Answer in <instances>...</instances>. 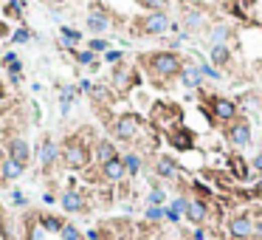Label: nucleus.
Here are the masks:
<instances>
[{"mask_svg":"<svg viewBox=\"0 0 262 240\" xmlns=\"http://www.w3.org/2000/svg\"><path fill=\"white\" fill-rule=\"evenodd\" d=\"M141 63L147 65L149 77L158 82H169V79L181 77V68H184V59L175 51H152V54L141 56Z\"/></svg>","mask_w":262,"mask_h":240,"instance_id":"obj_1","label":"nucleus"},{"mask_svg":"<svg viewBox=\"0 0 262 240\" xmlns=\"http://www.w3.org/2000/svg\"><path fill=\"white\" fill-rule=\"evenodd\" d=\"M59 158H62L65 167L79 169V167H85V164L91 161V150H88L79 139H71V141H65L62 147H59Z\"/></svg>","mask_w":262,"mask_h":240,"instance_id":"obj_2","label":"nucleus"},{"mask_svg":"<svg viewBox=\"0 0 262 240\" xmlns=\"http://www.w3.org/2000/svg\"><path fill=\"white\" fill-rule=\"evenodd\" d=\"M138 28H141V34H147V37L166 34V31L172 28L169 14L166 12H149V14H144L141 20H138Z\"/></svg>","mask_w":262,"mask_h":240,"instance_id":"obj_3","label":"nucleus"},{"mask_svg":"<svg viewBox=\"0 0 262 240\" xmlns=\"http://www.w3.org/2000/svg\"><path fill=\"white\" fill-rule=\"evenodd\" d=\"M209 107H212V119L217 122H228L231 125V122L240 119V105L226 96H209Z\"/></svg>","mask_w":262,"mask_h":240,"instance_id":"obj_4","label":"nucleus"},{"mask_svg":"<svg viewBox=\"0 0 262 240\" xmlns=\"http://www.w3.org/2000/svg\"><path fill=\"white\" fill-rule=\"evenodd\" d=\"M138 130H141V116H135V113H121L113 122V136L121 141H133Z\"/></svg>","mask_w":262,"mask_h":240,"instance_id":"obj_5","label":"nucleus"},{"mask_svg":"<svg viewBox=\"0 0 262 240\" xmlns=\"http://www.w3.org/2000/svg\"><path fill=\"white\" fill-rule=\"evenodd\" d=\"M226 136H228V141H231V147L242 150V147H248V144H251V125H248V122L240 116L237 122H231V125H228Z\"/></svg>","mask_w":262,"mask_h":240,"instance_id":"obj_6","label":"nucleus"},{"mask_svg":"<svg viewBox=\"0 0 262 240\" xmlns=\"http://www.w3.org/2000/svg\"><path fill=\"white\" fill-rule=\"evenodd\" d=\"M254 220L248 218V215H237V218H231V223H228V234H231L234 240H248L254 237Z\"/></svg>","mask_w":262,"mask_h":240,"instance_id":"obj_7","label":"nucleus"},{"mask_svg":"<svg viewBox=\"0 0 262 240\" xmlns=\"http://www.w3.org/2000/svg\"><path fill=\"white\" fill-rule=\"evenodd\" d=\"M88 28H91V34H107L110 31V17L102 6H93L91 14H88Z\"/></svg>","mask_w":262,"mask_h":240,"instance_id":"obj_8","label":"nucleus"},{"mask_svg":"<svg viewBox=\"0 0 262 240\" xmlns=\"http://www.w3.org/2000/svg\"><path fill=\"white\" fill-rule=\"evenodd\" d=\"M178 172H181V167H178V161L172 158V155H158L155 158V175L163 178V181H175Z\"/></svg>","mask_w":262,"mask_h":240,"instance_id":"obj_9","label":"nucleus"},{"mask_svg":"<svg viewBox=\"0 0 262 240\" xmlns=\"http://www.w3.org/2000/svg\"><path fill=\"white\" fill-rule=\"evenodd\" d=\"M113 158H119V153H116V144L110 139H99L93 144V161L99 164V167L107 161H113Z\"/></svg>","mask_w":262,"mask_h":240,"instance_id":"obj_10","label":"nucleus"},{"mask_svg":"<svg viewBox=\"0 0 262 240\" xmlns=\"http://www.w3.org/2000/svg\"><path fill=\"white\" fill-rule=\"evenodd\" d=\"M99 175L105 178V181H110V184H119L121 178L127 175V169H124V161H121V155H119V158H113V161L102 164V167H99Z\"/></svg>","mask_w":262,"mask_h":240,"instance_id":"obj_11","label":"nucleus"},{"mask_svg":"<svg viewBox=\"0 0 262 240\" xmlns=\"http://www.w3.org/2000/svg\"><path fill=\"white\" fill-rule=\"evenodd\" d=\"M186 220L192 223H203L209 218V204H206V198H189V206H186Z\"/></svg>","mask_w":262,"mask_h":240,"instance_id":"obj_12","label":"nucleus"},{"mask_svg":"<svg viewBox=\"0 0 262 240\" xmlns=\"http://www.w3.org/2000/svg\"><path fill=\"white\" fill-rule=\"evenodd\" d=\"M9 158H15L17 164H26L31 161V147H29V141L26 139H12L9 141Z\"/></svg>","mask_w":262,"mask_h":240,"instance_id":"obj_13","label":"nucleus"},{"mask_svg":"<svg viewBox=\"0 0 262 240\" xmlns=\"http://www.w3.org/2000/svg\"><path fill=\"white\" fill-rule=\"evenodd\" d=\"M59 204L68 215H79V212H85V198L79 195L76 190H65L62 198H59Z\"/></svg>","mask_w":262,"mask_h":240,"instance_id":"obj_14","label":"nucleus"},{"mask_svg":"<svg viewBox=\"0 0 262 240\" xmlns=\"http://www.w3.org/2000/svg\"><path fill=\"white\" fill-rule=\"evenodd\" d=\"M181 82H184V88H203V74H200V68H198V63H189V65H184L181 68Z\"/></svg>","mask_w":262,"mask_h":240,"instance_id":"obj_15","label":"nucleus"},{"mask_svg":"<svg viewBox=\"0 0 262 240\" xmlns=\"http://www.w3.org/2000/svg\"><path fill=\"white\" fill-rule=\"evenodd\" d=\"M138 82V77H135V68H127V65H119V68L113 71V88L116 91H127L130 85Z\"/></svg>","mask_w":262,"mask_h":240,"instance_id":"obj_16","label":"nucleus"},{"mask_svg":"<svg viewBox=\"0 0 262 240\" xmlns=\"http://www.w3.org/2000/svg\"><path fill=\"white\" fill-rule=\"evenodd\" d=\"M40 161H43L45 169H51L59 161V147L51 139H43V144H40Z\"/></svg>","mask_w":262,"mask_h":240,"instance_id":"obj_17","label":"nucleus"},{"mask_svg":"<svg viewBox=\"0 0 262 240\" xmlns=\"http://www.w3.org/2000/svg\"><path fill=\"white\" fill-rule=\"evenodd\" d=\"M23 172H26V167L17 164L15 158H3L0 161V181H17Z\"/></svg>","mask_w":262,"mask_h":240,"instance_id":"obj_18","label":"nucleus"},{"mask_svg":"<svg viewBox=\"0 0 262 240\" xmlns=\"http://www.w3.org/2000/svg\"><path fill=\"white\" fill-rule=\"evenodd\" d=\"M184 28L186 31H200V28H206V12H200V9H186Z\"/></svg>","mask_w":262,"mask_h":240,"instance_id":"obj_19","label":"nucleus"},{"mask_svg":"<svg viewBox=\"0 0 262 240\" xmlns=\"http://www.w3.org/2000/svg\"><path fill=\"white\" fill-rule=\"evenodd\" d=\"M231 26H226V23H217V26L209 31V37H212V45H226L228 40H231Z\"/></svg>","mask_w":262,"mask_h":240,"instance_id":"obj_20","label":"nucleus"},{"mask_svg":"<svg viewBox=\"0 0 262 240\" xmlns=\"http://www.w3.org/2000/svg\"><path fill=\"white\" fill-rule=\"evenodd\" d=\"M121 161H124L127 175H138V172L144 169V158L138 153H124V155H121Z\"/></svg>","mask_w":262,"mask_h":240,"instance_id":"obj_21","label":"nucleus"},{"mask_svg":"<svg viewBox=\"0 0 262 240\" xmlns=\"http://www.w3.org/2000/svg\"><path fill=\"white\" fill-rule=\"evenodd\" d=\"M169 144L178 150H189L195 144V139H192L189 130H175V133H169Z\"/></svg>","mask_w":262,"mask_h":240,"instance_id":"obj_22","label":"nucleus"},{"mask_svg":"<svg viewBox=\"0 0 262 240\" xmlns=\"http://www.w3.org/2000/svg\"><path fill=\"white\" fill-rule=\"evenodd\" d=\"M37 223H40V226H43V229H45V232H62V218H57V215H40V220H37Z\"/></svg>","mask_w":262,"mask_h":240,"instance_id":"obj_23","label":"nucleus"},{"mask_svg":"<svg viewBox=\"0 0 262 240\" xmlns=\"http://www.w3.org/2000/svg\"><path fill=\"white\" fill-rule=\"evenodd\" d=\"M209 56H212L214 65H226L228 59H231V51H228V45H212Z\"/></svg>","mask_w":262,"mask_h":240,"instance_id":"obj_24","label":"nucleus"},{"mask_svg":"<svg viewBox=\"0 0 262 240\" xmlns=\"http://www.w3.org/2000/svg\"><path fill=\"white\" fill-rule=\"evenodd\" d=\"M59 34H62V45H65V48H73V45L82 40V34H79L76 28H68V26L59 28Z\"/></svg>","mask_w":262,"mask_h":240,"instance_id":"obj_25","label":"nucleus"},{"mask_svg":"<svg viewBox=\"0 0 262 240\" xmlns=\"http://www.w3.org/2000/svg\"><path fill=\"white\" fill-rule=\"evenodd\" d=\"M73 96H76V88H73V85L62 88V93H59V105H62V116H68V110H71V102H73Z\"/></svg>","mask_w":262,"mask_h":240,"instance_id":"obj_26","label":"nucleus"},{"mask_svg":"<svg viewBox=\"0 0 262 240\" xmlns=\"http://www.w3.org/2000/svg\"><path fill=\"white\" fill-rule=\"evenodd\" d=\"M163 201H166V192H163L158 184H152V192L147 195V204L149 206H163Z\"/></svg>","mask_w":262,"mask_h":240,"instance_id":"obj_27","label":"nucleus"},{"mask_svg":"<svg viewBox=\"0 0 262 240\" xmlns=\"http://www.w3.org/2000/svg\"><path fill=\"white\" fill-rule=\"evenodd\" d=\"M76 63L79 65H91V68L99 65V63H96V54H93L91 48H88V51H76Z\"/></svg>","mask_w":262,"mask_h":240,"instance_id":"obj_28","label":"nucleus"},{"mask_svg":"<svg viewBox=\"0 0 262 240\" xmlns=\"http://www.w3.org/2000/svg\"><path fill=\"white\" fill-rule=\"evenodd\" d=\"M59 237H62V240H82V234H79V229L73 223H65L62 232H59Z\"/></svg>","mask_w":262,"mask_h":240,"instance_id":"obj_29","label":"nucleus"},{"mask_svg":"<svg viewBox=\"0 0 262 240\" xmlns=\"http://www.w3.org/2000/svg\"><path fill=\"white\" fill-rule=\"evenodd\" d=\"M141 6H147L149 12H166V6H169V0H138Z\"/></svg>","mask_w":262,"mask_h":240,"instance_id":"obj_30","label":"nucleus"},{"mask_svg":"<svg viewBox=\"0 0 262 240\" xmlns=\"http://www.w3.org/2000/svg\"><path fill=\"white\" fill-rule=\"evenodd\" d=\"M31 40V31L29 28H17V31H12V45H23V42Z\"/></svg>","mask_w":262,"mask_h":240,"instance_id":"obj_31","label":"nucleus"},{"mask_svg":"<svg viewBox=\"0 0 262 240\" xmlns=\"http://www.w3.org/2000/svg\"><path fill=\"white\" fill-rule=\"evenodd\" d=\"M186 206H189V198H186V195H178L175 201L169 204V209L178 212V215H186Z\"/></svg>","mask_w":262,"mask_h":240,"instance_id":"obj_32","label":"nucleus"},{"mask_svg":"<svg viewBox=\"0 0 262 240\" xmlns=\"http://www.w3.org/2000/svg\"><path fill=\"white\" fill-rule=\"evenodd\" d=\"M23 9H26V0H12L6 6V14H12V17H23Z\"/></svg>","mask_w":262,"mask_h":240,"instance_id":"obj_33","label":"nucleus"},{"mask_svg":"<svg viewBox=\"0 0 262 240\" xmlns=\"http://www.w3.org/2000/svg\"><path fill=\"white\" fill-rule=\"evenodd\" d=\"M107 45H110V42H107V40H102V37L91 40V51H93V54H107Z\"/></svg>","mask_w":262,"mask_h":240,"instance_id":"obj_34","label":"nucleus"},{"mask_svg":"<svg viewBox=\"0 0 262 240\" xmlns=\"http://www.w3.org/2000/svg\"><path fill=\"white\" fill-rule=\"evenodd\" d=\"M198 68H200V74H203V79H214V82H217V79H220V71H214L212 65H206V63H200Z\"/></svg>","mask_w":262,"mask_h":240,"instance_id":"obj_35","label":"nucleus"},{"mask_svg":"<svg viewBox=\"0 0 262 240\" xmlns=\"http://www.w3.org/2000/svg\"><path fill=\"white\" fill-rule=\"evenodd\" d=\"M45 237V229L40 223H31L29 226V240H43Z\"/></svg>","mask_w":262,"mask_h":240,"instance_id":"obj_36","label":"nucleus"},{"mask_svg":"<svg viewBox=\"0 0 262 240\" xmlns=\"http://www.w3.org/2000/svg\"><path fill=\"white\" fill-rule=\"evenodd\" d=\"M163 218V206H147V220H161Z\"/></svg>","mask_w":262,"mask_h":240,"instance_id":"obj_37","label":"nucleus"},{"mask_svg":"<svg viewBox=\"0 0 262 240\" xmlns=\"http://www.w3.org/2000/svg\"><path fill=\"white\" fill-rule=\"evenodd\" d=\"M12 198H15V204H17V206H26V204H29V198L23 195L20 190H15V192H12Z\"/></svg>","mask_w":262,"mask_h":240,"instance_id":"obj_38","label":"nucleus"},{"mask_svg":"<svg viewBox=\"0 0 262 240\" xmlns=\"http://www.w3.org/2000/svg\"><path fill=\"white\" fill-rule=\"evenodd\" d=\"M121 56H124L121 51H107L105 59H107V63H121Z\"/></svg>","mask_w":262,"mask_h":240,"instance_id":"obj_39","label":"nucleus"},{"mask_svg":"<svg viewBox=\"0 0 262 240\" xmlns=\"http://www.w3.org/2000/svg\"><path fill=\"white\" fill-rule=\"evenodd\" d=\"M251 167H254L256 172H262V153H256L254 158H251Z\"/></svg>","mask_w":262,"mask_h":240,"instance_id":"obj_40","label":"nucleus"},{"mask_svg":"<svg viewBox=\"0 0 262 240\" xmlns=\"http://www.w3.org/2000/svg\"><path fill=\"white\" fill-rule=\"evenodd\" d=\"M85 240H102V232H99V229H88Z\"/></svg>","mask_w":262,"mask_h":240,"instance_id":"obj_41","label":"nucleus"},{"mask_svg":"<svg viewBox=\"0 0 262 240\" xmlns=\"http://www.w3.org/2000/svg\"><path fill=\"white\" fill-rule=\"evenodd\" d=\"M79 91H85V93H91V91H93V85H91V79H82V82H79Z\"/></svg>","mask_w":262,"mask_h":240,"instance_id":"obj_42","label":"nucleus"},{"mask_svg":"<svg viewBox=\"0 0 262 240\" xmlns=\"http://www.w3.org/2000/svg\"><path fill=\"white\" fill-rule=\"evenodd\" d=\"M12 63H17V54H15V51H9V54L3 56V65H12Z\"/></svg>","mask_w":262,"mask_h":240,"instance_id":"obj_43","label":"nucleus"},{"mask_svg":"<svg viewBox=\"0 0 262 240\" xmlns=\"http://www.w3.org/2000/svg\"><path fill=\"white\" fill-rule=\"evenodd\" d=\"M254 237H259V240H262V223H256V226H254Z\"/></svg>","mask_w":262,"mask_h":240,"instance_id":"obj_44","label":"nucleus"},{"mask_svg":"<svg viewBox=\"0 0 262 240\" xmlns=\"http://www.w3.org/2000/svg\"><path fill=\"white\" fill-rule=\"evenodd\" d=\"M0 37H9V26H6V23H0Z\"/></svg>","mask_w":262,"mask_h":240,"instance_id":"obj_45","label":"nucleus"},{"mask_svg":"<svg viewBox=\"0 0 262 240\" xmlns=\"http://www.w3.org/2000/svg\"><path fill=\"white\" fill-rule=\"evenodd\" d=\"M206 237V232H203V229H195V240H203Z\"/></svg>","mask_w":262,"mask_h":240,"instance_id":"obj_46","label":"nucleus"},{"mask_svg":"<svg viewBox=\"0 0 262 240\" xmlns=\"http://www.w3.org/2000/svg\"><path fill=\"white\" fill-rule=\"evenodd\" d=\"M3 99H6V91H3V85H0V105H3Z\"/></svg>","mask_w":262,"mask_h":240,"instance_id":"obj_47","label":"nucleus"},{"mask_svg":"<svg viewBox=\"0 0 262 240\" xmlns=\"http://www.w3.org/2000/svg\"><path fill=\"white\" fill-rule=\"evenodd\" d=\"M6 3H12V0H6Z\"/></svg>","mask_w":262,"mask_h":240,"instance_id":"obj_48","label":"nucleus"},{"mask_svg":"<svg viewBox=\"0 0 262 240\" xmlns=\"http://www.w3.org/2000/svg\"><path fill=\"white\" fill-rule=\"evenodd\" d=\"M0 209H3V206H0Z\"/></svg>","mask_w":262,"mask_h":240,"instance_id":"obj_49","label":"nucleus"}]
</instances>
